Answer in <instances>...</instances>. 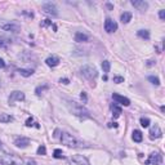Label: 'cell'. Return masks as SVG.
Here are the masks:
<instances>
[{"label": "cell", "instance_id": "32", "mask_svg": "<svg viewBox=\"0 0 165 165\" xmlns=\"http://www.w3.org/2000/svg\"><path fill=\"white\" fill-rule=\"evenodd\" d=\"M159 16H160L161 19H164V18H165V11H160V12H159Z\"/></svg>", "mask_w": 165, "mask_h": 165}, {"label": "cell", "instance_id": "20", "mask_svg": "<svg viewBox=\"0 0 165 165\" xmlns=\"http://www.w3.org/2000/svg\"><path fill=\"white\" fill-rule=\"evenodd\" d=\"M137 35L140 38H142V39H146V40L150 39V32H148L147 30H140V31L137 32Z\"/></svg>", "mask_w": 165, "mask_h": 165}, {"label": "cell", "instance_id": "3", "mask_svg": "<svg viewBox=\"0 0 165 165\" xmlns=\"http://www.w3.org/2000/svg\"><path fill=\"white\" fill-rule=\"evenodd\" d=\"M61 142L67 147H81L83 146L81 142H79L72 134L67 133V132L62 133V135H61Z\"/></svg>", "mask_w": 165, "mask_h": 165}, {"label": "cell", "instance_id": "30", "mask_svg": "<svg viewBox=\"0 0 165 165\" xmlns=\"http://www.w3.org/2000/svg\"><path fill=\"white\" fill-rule=\"evenodd\" d=\"M32 121H34V118H28L27 120H26V125H27V127H31Z\"/></svg>", "mask_w": 165, "mask_h": 165}, {"label": "cell", "instance_id": "33", "mask_svg": "<svg viewBox=\"0 0 165 165\" xmlns=\"http://www.w3.org/2000/svg\"><path fill=\"white\" fill-rule=\"evenodd\" d=\"M5 67V62H4V59H1L0 58V69H4Z\"/></svg>", "mask_w": 165, "mask_h": 165}, {"label": "cell", "instance_id": "35", "mask_svg": "<svg viewBox=\"0 0 165 165\" xmlns=\"http://www.w3.org/2000/svg\"><path fill=\"white\" fill-rule=\"evenodd\" d=\"M108 127H110V128H112V127H114V128H118V124H116V123H110Z\"/></svg>", "mask_w": 165, "mask_h": 165}, {"label": "cell", "instance_id": "12", "mask_svg": "<svg viewBox=\"0 0 165 165\" xmlns=\"http://www.w3.org/2000/svg\"><path fill=\"white\" fill-rule=\"evenodd\" d=\"M112 98H114V101L116 103H120V105H124V106H129V105H130V101H129L127 97L120 96V94H118V93H114V94H112Z\"/></svg>", "mask_w": 165, "mask_h": 165}, {"label": "cell", "instance_id": "10", "mask_svg": "<svg viewBox=\"0 0 165 165\" xmlns=\"http://www.w3.org/2000/svg\"><path fill=\"white\" fill-rule=\"evenodd\" d=\"M163 137V132L159 125H154L152 128L150 129V138L151 140H156V138H161Z\"/></svg>", "mask_w": 165, "mask_h": 165}, {"label": "cell", "instance_id": "26", "mask_svg": "<svg viewBox=\"0 0 165 165\" xmlns=\"http://www.w3.org/2000/svg\"><path fill=\"white\" fill-rule=\"evenodd\" d=\"M148 80H150L154 85H159V84H160V80L157 79V77H155V76H148Z\"/></svg>", "mask_w": 165, "mask_h": 165}, {"label": "cell", "instance_id": "25", "mask_svg": "<svg viewBox=\"0 0 165 165\" xmlns=\"http://www.w3.org/2000/svg\"><path fill=\"white\" fill-rule=\"evenodd\" d=\"M141 125L143 128H147L148 125H150V119H147V118H142L141 119Z\"/></svg>", "mask_w": 165, "mask_h": 165}, {"label": "cell", "instance_id": "24", "mask_svg": "<svg viewBox=\"0 0 165 165\" xmlns=\"http://www.w3.org/2000/svg\"><path fill=\"white\" fill-rule=\"evenodd\" d=\"M53 156L56 157V159H63L64 157V155H63V152H62V150H54V152H53Z\"/></svg>", "mask_w": 165, "mask_h": 165}, {"label": "cell", "instance_id": "15", "mask_svg": "<svg viewBox=\"0 0 165 165\" xmlns=\"http://www.w3.org/2000/svg\"><path fill=\"white\" fill-rule=\"evenodd\" d=\"M45 63L48 64L49 67H56L59 64V58L57 56H52V57H48L47 59H45Z\"/></svg>", "mask_w": 165, "mask_h": 165}, {"label": "cell", "instance_id": "18", "mask_svg": "<svg viewBox=\"0 0 165 165\" xmlns=\"http://www.w3.org/2000/svg\"><path fill=\"white\" fill-rule=\"evenodd\" d=\"M132 138H133L134 142H142V140H143V135H142V133L140 130H134L133 132V135H132Z\"/></svg>", "mask_w": 165, "mask_h": 165}, {"label": "cell", "instance_id": "7", "mask_svg": "<svg viewBox=\"0 0 165 165\" xmlns=\"http://www.w3.org/2000/svg\"><path fill=\"white\" fill-rule=\"evenodd\" d=\"M163 163V156L159 154V152H152L148 157V160L146 161L144 164H152V165H161Z\"/></svg>", "mask_w": 165, "mask_h": 165}, {"label": "cell", "instance_id": "8", "mask_svg": "<svg viewBox=\"0 0 165 165\" xmlns=\"http://www.w3.org/2000/svg\"><path fill=\"white\" fill-rule=\"evenodd\" d=\"M25 99V94L22 92H19V90H14V92H12L11 93V96H9V103H11V105H13V103L14 102H17V101H23Z\"/></svg>", "mask_w": 165, "mask_h": 165}, {"label": "cell", "instance_id": "19", "mask_svg": "<svg viewBox=\"0 0 165 165\" xmlns=\"http://www.w3.org/2000/svg\"><path fill=\"white\" fill-rule=\"evenodd\" d=\"M130 19H132V13L130 12H124L121 14V22L123 23H128Z\"/></svg>", "mask_w": 165, "mask_h": 165}, {"label": "cell", "instance_id": "6", "mask_svg": "<svg viewBox=\"0 0 165 165\" xmlns=\"http://www.w3.org/2000/svg\"><path fill=\"white\" fill-rule=\"evenodd\" d=\"M43 11L47 13V14L52 16V17H57L58 12H57V6L53 4V3H45L43 4Z\"/></svg>", "mask_w": 165, "mask_h": 165}, {"label": "cell", "instance_id": "29", "mask_svg": "<svg viewBox=\"0 0 165 165\" xmlns=\"http://www.w3.org/2000/svg\"><path fill=\"white\" fill-rule=\"evenodd\" d=\"M123 81H124V77H123V76H114V83L120 84Z\"/></svg>", "mask_w": 165, "mask_h": 165}, {"label": "cell", "instance_id": "36", "mask_svg": "<svg viewBox=\"0 0 165 165\" xmlns=\"http://www.w3.org/2000/svg\"><path fill=\"white\" fill-rule=\"evenodd\" d=\"M155 62H154V61H148V62H147V66H152V64H154Z\"/></svg>", "mask_w": 165, "mask_h": 165}, {"label": "cell", "instance_id": "23", "mask_svg": "<svg viewBox=\"0 0 165 165\" xmlns=\"http://www.w3.org/2000/svg\"><path fill=\"white\" fill-rule=\"evenodd\" d=\"M110 69H111V64H110L108 61H103V62H102V70H103V72H110Z\"/></svg>", "mask_w": 165, "mask_h": 165}, {"label": "cell", "instance_id": "17", "mask_svg": "<svg viewBox=\"0 0 165 165\" xmlns=\"http://www.w3.org/2000/svg\"><path fill=\"white\" fill-rule=\"evenodd\" d=\"M111 110H112V115H114V118H115V119H118L119 116L121 115V108L119 107V106L112 105V106H111Z\"/></svg>", "mask_w": 165, "mask_h": 165}, {"label": "cell", "instance_id": "11", "mask_svg": "<svg viewBox=\"0 0 165 165\" xmlns=\"http://www.w3.org/2000/svg\"><path fill=\"white\" fill-rule=\"evenodd\" d=\"M132 5H133L134 8H137L138 11H141V12L146 11V9L148 8L147 1H144V0H132Z\"/></svg>", "mask_w": 165, "mask_h": 165}, {"label": "cell", "instance_id": "9", "mask_svg": "<svg viewBox=\"0 0 165 165\" xmlns=\"http://www.w3.org/2000/svg\"><path fill=\"white\" fill-rule=\"evenodd\" d=\"M105 30L108 32V34H111V32H115L118 30V23L114 21V19L111 18H107L105 21Z\"/></svg>", "mask_w": 165, "mask_h": 165}, {"label": "cell", "instance_id": "21", "mask_svg": "<svg viewBox=\"0 0 165 165\" xmlns=\"http://www.w3.org/2000/svg\"><path fill=\"white\" fill-rule=\"evenodd\" d=\"M19 74H21L22 76H25V77H28V76H31L32 74H34V70H25V69H21L18 71Z\"/></svg>", "mask_w": 165, "mask_h": 165}, {"label": "cell", "instance_id": "31", "mask_svg": "<svg viewBox=\"0 0 165 165\" xmlns=\"http://www.w3.org/2000/svg\"><path fill=\"white\" fill-rule=\"evenodd\" d=\"M49 25H52V21H50V19H45V21L43 22V26H49Z\"/></svg>", "mask_w": 165, "mask_h": 165}, {"label": "cell", "instance_id": "2", "mask_svg": "<svg viewBox=\"0 0 165 165\" xmlns=\"http://www.w3.org/2000/svg\"><path fill=\"white\" fill-rule=\"evenodd\" d=\"M69 108L74 115L79 116V118H84V119L89 118L88 110H86L85 107H83L81 105H79V103H76V102H69Z\"/></svg>", "mask_w": 165, "mask_h": 165}, {"label": "cell", "instance_id": "22", "mask_svg": "<svg viewBox=\"0 0 165 165\" xmlns=\"http://www.w3.org/2000/svg\"><path fill=\"white\" fill-rule=\"evenodd\" d=\"M12 120H13L12 116H9L6 114H1V115H0V121H1V123H11Z\"/></svg>", "mask_w": 165, "mask_h": 165}, {"label": "cell", "instance_id": "14", "mask_svg": "<svg viewBox=\"0 0 165 165\" xmlns=\"http://www.w3.org/2000/svg\"><path fill=\"white\" fill-rule=\"evenodd\" d=\"M14 144L19 148H26L30 144V140H28V138H25V137H18V138H16Z\"/></svg>", "mask_w": 165, "mask_h": 165}, {"label": "cell", "instance_id": "1", "mask_svg": "<svg viewBox=\"0 0 165 165\" xmlns=\"http://www.w3.org/2000/svg\"><path fill=\"white\" fill-rule=\"evenodd\" d=\"M0 164L3 165H23V160L16 155L0 152Z\"/></svg>", "mask_w": 165, "mask_h": 165}, {"label": "cell", "instance_id": "4", "mask_svg": "<svg viewBox=\"0 0 165 165\" xmlns=\"http://www.w3.org/2000/svg\"><path fill=\"white\" fill-rule=\"evenodd\" d=\"M81 74L86 77L88 80H94L97 76H98V72H97V69L92 64H85V66L81 67Z\"/></svg>", "mask_w": 165, "mask_h": 165}, {"label": "cell", "instance_id": "28", "mask_svg": "<svg viewBox=\"0 0 165 165\" xmlns=\"http://www.w3.org/2000/svg\"><path fill=\"white\" fill-rule=\"evenodd\" d=\"M47 154V148H45V146H40L38 148V155H45Z\"/></svg>", "mask_w": 165, "mask_h": 165}, {"label": "cell", "instance_id": "5", "mask_svg": "<svg viewBox=\"0 0 165 165\" xmlns=\"http://www.w3.org/2000/svg\"><path fill=\"white\" fill-rule=\"evenodd\" d=\"M70 164L71 165H90L88 159L83 155H75L70 159Z\"/></svg>", "mask_w": 165, "mask_h": 165}, {"label": "cell", "instance_id": "34", "mask_svg": "<svg viewBox=\"0 0 165 165\" xmlns=\"http://www.w3.org/2000/svg\"><path fill=\"white\" fill-rule=\"evenodd\" d=\"M59 83H62V84H69V83H70V80H69V79H61V80H59Z\"/></svg>", "mask_w": 165, "mask_h": 165}, {"label": "cell", "instance_id": "37", "mask_svg": "<svg viewBox=\"0 0 165 165\" xmlns=\"http://www.w3.org/2000/svg\"><path fill=\"white\" fill-rule=\"evenodd\" d=\"M81 98L84 99V101H86V96H85V93H81Z\"/></svg>", "mask_w": 165, "mask_h": 165}, {"label": "cell", "instance_id": "16", "mask_svg": "<svg viewBox=\"0 0 165 165\" xmlns=\"http://www.w3.org/2000/svg\"><path fill=\"white\" fill-rule=\"evenodd\" d=\"M89 40V36L86 34H84V32H76L75 35V41H77V43H85V41Z\"/></svg>", "mask_w": 165, "mask_h": 165}, {"label": "cell", "instance_id": "13", "mask_svg": "<svg viewBox=\"0 0 165 165\" xmlns=\"http://www.w3.org/2000/svg\"><path fill=\"white\" fill-rule=\"evenodd\" d=\"M0 27H1V30L9 31V32H18L21 30V26L16 25V23H5V25H1Z\"/></svg>", "mask_w": 165, "mask_h": 165}, {"label": "cell", "instance_id": "27", "mask_svg": "<svg viewBox=\"0 0 165 165\" xmlns=\"http://www.w3.org/2000/svg\"><path fill=\"white\" fill-rule=\"evenodd\" d=\"M47 88H48V85H44V86H38L35 92H36V94H38V96H41V93H43Z\"/></svg>", "mask_w": 165, "mask_h": 165}]
</instances>
